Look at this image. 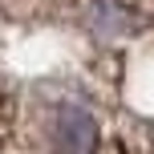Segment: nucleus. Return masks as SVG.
Listing matches in <instances>:
<instances>
[{
	"label": "nucleus",
	"mask_w": 154,
	"mask_h": 154,
	"mask_svg": "<svg viewBox=\"0 0 154 154\" xmlns=\"http://www.w3.org/2000/svg\"><path fill=\"white\" fill-rule=\"evenodd\" d=\"M93 142H97V122L85 109L65 106L53 122V150L57 154H89Z\"/></svg>",
	"instance_id": "nucleus-1"
}]
</instances>
